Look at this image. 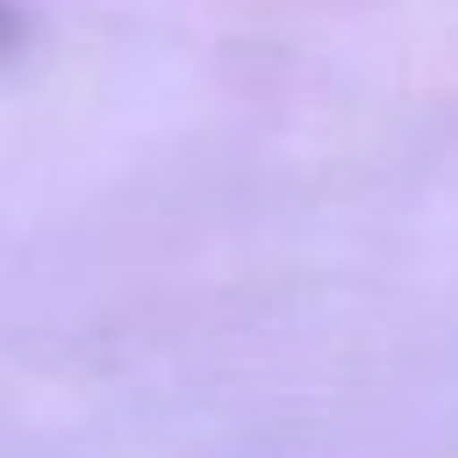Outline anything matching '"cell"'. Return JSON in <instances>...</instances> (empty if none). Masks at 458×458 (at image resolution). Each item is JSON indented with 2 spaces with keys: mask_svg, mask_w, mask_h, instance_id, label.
I'll use <instances>...</instances> for the list:
<instances>
[{
  "mask_svg": "<svg viewBox=\"0 0 458 458\" xmlns=\"http://www.w3.org/2000/svg\"><path fill=\"white\" fill-rule=\"evenodd\" d=\"M14 43H21V7L0 0V50H14Z\"/></svg>",
  "mask_w": 458,
  "mask_h": 458,
  "instance_id": "6da1fadb",
  "label": "cell"
}]
</instances>
